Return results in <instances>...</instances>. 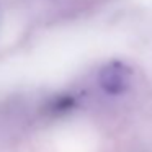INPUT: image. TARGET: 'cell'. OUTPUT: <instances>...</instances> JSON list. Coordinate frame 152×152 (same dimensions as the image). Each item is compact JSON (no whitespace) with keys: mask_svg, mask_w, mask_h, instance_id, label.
I'll list each match as a JSON object with an SVG mask.
<instances>
[{"mask_svg":"<svg viewBox=\"0 0 152 152\" xmlns=\"http://www.w3.org/2000/svg\"><path fill=\"white\" fill-rule=\"evenodd\" d=\"M75 105V100L70 95H61L57 98H54L53 102L49 103V111L54 113V115H59V113H66L69 111L70 108H74Z\"/></svg>","mask_w":152,"mask_h":152,"instance_id":"obj_2","label":"cell"},{"mask_svg":"<svg viewBox=\"0 0 152 152\" xmlns=\"http://www.w3.org/2000/svg\"><path fill=\"white\" fill-rule=\"evenodd\" d=\"M131 80H132V70L119 61L108 62L98 74V82L103 92L115 96L124 93L131 85Z\"/></svg>","mask_w":152,"mask_h":152,"instance_id":"obj_1","label":"cell"}]
</instances>
